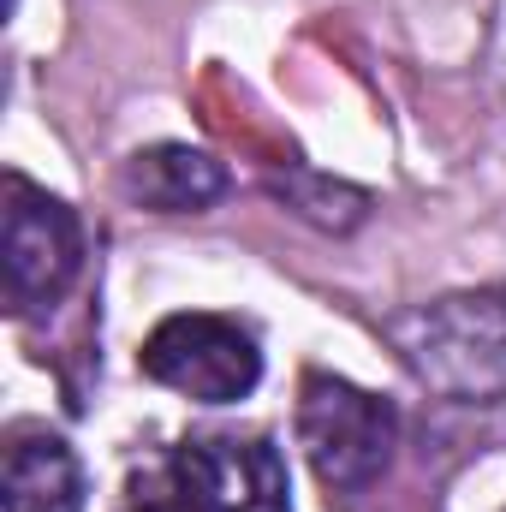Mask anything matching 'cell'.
Returning a JSON list of instances; mask_svg holds the SVG:
<instances>
[{
	"instance_id": "obj_1",
	"label": "cell",
	"mask_w": 506,
	"mask_h": 512,
	"mask_svg": "<svg viewBox=\"0 0 506 512\" xmlns=\"http://www.w3.org/2000/svg\"><path fill=\"white\" fill-rule=\"evenodd\" d=\"M393 346L417 382L447 399L495 405L506 399V286L435 298L393 322Z\"/></svg>"
},
{
	"instance_id": "obj_2",
	"label": "cell",
	"mask_w": 506,
	"mask_h": 512,
	"mask_svg": "<svg viewBox=\"0 0 506 512\" xmlns=\"http://www.w3.org/2000/svg\"><path fill=\"white\" fill-rule=\"evenodd\" d=\"M298 441H304L310 471L322 477V489L352 495V489H370L393 465L399 411L381 393L352 387L346 376L310 370L304 387H298Z\"/></svg>"
},
{
	"instance_id": "obj_3",
	"label": "cell",
	"mask_w": 506,
	"mask_h": 512,
	"mask_svg": "<svg viewBox=\"0 0 506 512\" xmlns=\"http://www.w3.org/2000/svg\"><path fill=\"white\" fill-rule=\"evenodd\" d=\"M0 268H6L12 316L54 310L84 268L78 215L60 197H48L42 185H30L24 173H6L0 185Z\"/></svg>"
},
{
	"instance_id": "obj_4",
	"label": "cell",
	"mask_w": 506,
	"mask_h": 512,
	"mask_svg": "<svg viewBox=\"0 0 506 512\" xmlns=\"http://www.w3.org/2000/svg\"><path fill=\"white\" fill-rule=\"evenodd\" d=\"M137 370L197 405H239L262 382V352L245 322L209 316V310H179V316L155 322V334L137 352Z\"/></svg>"
},
{
	"instance_id": "obj_5",
	"label": "cell",
	"mask_w": 506,
	"mask_h": 512,
	"mask_svg": "<svg viewBox=\"0 0 506 512\" xmlns=\"http://www.w3.org/2000/svg\"><path fill=\"white\" fill-rule=\"evenodd\" d=\"M209 512H292L286 459L262 435H191L179 453Z\"/></svg>"
},
{
	"instance_id": "obj_6",
	"label": "cell",
	"mask_w": 506,
	"mask_h": 512,
	"mask_svg": "<svg viewBox=\"0 0 506 512\" xmlns=\"http://www.w3.org/2000/svg\"><path fill=\"white\" fill-rule=\"evenodd\" d=\"M120 191L131 203L155 209V215H197V209L227 197V167L209 149L155 143V149H137L120 167Z\"/></svg>"
},
{
	"instance_id": "obj_7",
	"label": "cell",
	"mask_w": 506,
	"mask_h": 512,
	"mask_svg": "<svg viewBox=\"0 0 506 512\" xmlns=\"http://www.w3.org/2000/svg\"><path fill=\"white\" fill-rule=\"evenodd\" d=\"M0 512H84V465L60 435H12Z\"/></svg>"
},
{
	"instance_id": "obj_8",
	"label": "cell",
	"mask_w": 506,
	"mask_h": 512,
	"mask_svg": "<svg viewBox=\"0 0 506 512\" xmlns=\"http://www.w3.org/2000/svg\"><path fill=\"white\" fill-rule=\"evenodd\" d=\"M274 191H280L304 221H316V227H358V221H364V209H370V197H364V191L334 185V179H316V173H298L292 185H286V179H274Z\"/></svg>"
},
{
	"instance_id": "obj_9",
	"label": "cell",
	"mask_w": 506,
	"mask_h": 512,
	"mask_svg": "<svg viewBox=\"0 0 506 512\" xmlns=\"http://www.w3.org/2000/svg\"><path fill=\"white\" fill-rule=\"evenodd\" d=\"M126 512H209V501L197 495V483L185 477L179 459H161V465H149V471L131 477Z\"/></svg>"
}]
</instances>
